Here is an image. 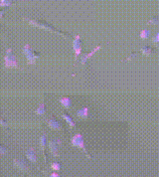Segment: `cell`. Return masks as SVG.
<instances>
[{
  "mask_svg": "<svg viewBox=\"0 0 159 177\" xmlns=\"http://www.w3.org/2000/svg\"><path fill=\"white\" fill-rule=\"evenodd\" d=\"M71 143H72L73 146L75 147H78L80 149H83L84 152L86 153V155L89 157L90 159L92 158V156L89 154V152H88V150L86 149V146H85V141H84V136L83 134H75L72 139H71Z\"/></svg>",
  "mask_w": 159,
  "mask_h": 177,
  "instance_id": "obj_4",
  "label": "cell"
},
{
  "mask_svg": "<svg viewBox=\"0 0 159 177\" xmlns=\"http://www.w3.org/2000/svg\"><path fill=\"white\" fill-rule=\"evenodd\" d=\"M152 42L155 44L156 46H158V43H159V33H156L155 36L152 38Z\"/></svg>",
  "mask_w": 159,
  "mask_h": 177,
  "instance_id": "obj_22",
  "label": "cell"
},
{
  "mask_svg": "<svg viewBox=\"0 0 159 177\" xmlns=\"http://www.w3.org/2000/svg\"><path fill=\"white\" fill-rule=\"evenodd\" d=\"M140 52L142 53V54H143L144 56L148 57V56H150L151 54H153L154 50H153V48H152V47H149V46H144V47L142 48V49L140 50Z\"/></svg>",
  "mask_w": 159,
  "mask_h": 177,
  "instance_id": "obj_15",
  "label": "cell"
},
{
  "mask_svg": "<svg viewBox=\"0 0 159 177\" xmlns=\"http://www.w3.org/2000/svg\"><path fill=\"white\" fill-rule=\"evenodd\" d=\"M0 125H1L2 126H7V122L1 117V116H0Z\"/></svg>",
  "mask_w": 159,
  "mask_h": 177,
  "instance_id": "obj_24",
  "label": "cell"
},
{
  "mask_svg": "<svg viewBox=\"0 0 159 177\" xmlns=\"http://www.w3.org/2000/svg\"><path fill=\"white\" fill-rule=\"evenodd\" d=\"M46 113V109H45V103H43L42 104H40V105L38 107V109L35 110V113L38 114V116H43V114H45Z\"/></svg>",
  "mask_w": 159,
  "mask_h": 177,
  "instance_id": "obj_16",
  "label": "cell"
},
{
  "mask_svg": "<svg viewBox=\"0 0 159 177\" xmlns=\"http://www.w3.org/2000/svg\"><path fill=\"white\" fill-rule=\"evenodd\" d=\"M4 66H5L6 69H10V68L18 69L19 68L16 56L14 55V53H13L11 48L6 50V54H5V57H4Z\"/></svg>",
  "mask_w": 159,
  "mask_h": 177,
  "instance_id": "obj_3",
  "label": "cell"
},
{
  "mask_svg": "<svg viewBox=\"0 0 159 177\" xmlns=\"http://www.w3.org/2000/svg\"><path fill=\"white\" fill-rule=\"evenodd\" d=\"M6 152H7V148L4 147V146H2V145L0 144V157H1L3 154H5Z\"/></svg>",
  "mask_w": 159,
  "mask_h": 177,
  "instance_id": "obj_23",
  "label": "cell"
},
{
  "mask_svg": "<svg viewBox=\"0 0 159 177\" xmlns=\"http://www.w3.org/2000/svg\"><path fill=\"white\" fill-rule=\"evenodd\" d=\"M46 144H47V136H46V134H43L40 136V147H41V150L44 154V160H45V162H47V157H46V152H45Z\"/></svg>",
  "mask_w": 159,
  "mask_h": 177,
  "instance_id": "obj_10",
  "label": "cell"
},
{
  "mask_svg": "<svg viewBox=\"0 0 159 177\" xmlns=\"http://www.w3.org/2000/svg\"><path fill=\"white\" fill-rule=\"evenodd\" d=\"M13 164H14L15 167H17L18 169L22 171H27L29 169V165L27 161L23 158H15L14 160H13Z\"/></svg>",
  "mask_w": 159,
  "mask_h": 177,
  "instance_id": "obj_8",
  "label": "cell"
},
{
  "mask_svg": "<svg viewBox=\"0 0 159 177\" xmlns=\"http://www.w3.org/2000/svg\"><path fill=\"white\" fill-rule=\"evenodd\" d=\"M50 177H60V175H59V174L57 173V172L55 171V172H53V173L50 175Z\"/></svg>",
  "mask_w": 159,
  "mask_h": 177,
  "instance_id": "obj_25",
  "label": "cell"
},
{
  "mask_svg": "<svg viewBox=\"0 0 159 177\" xmlns=\"http://www.w3.org/2000/svg\"><path fill=\"white\" fill-rule=\"evenodd\" d=\"M147 24H148V25H149V24H151V25H158V24H159V17H158V16L152 17V18L147 22Z\"/></svg>",
  "mask_w": 159,
  "mask_h": 177,
  "instance_id": "obj_18",
  "label": "cell"
},
{
  "mask_svg": "<svg viewBox=\"0 0 159 177\" xmlns=\"http://www.w3.org/2000/svg\"><path fill=\"white\" fill-rule=\"evenodd\" d=\"M28 22H29V24L30 25H32V26H35V27H39V28H42V29H45V30H48V31H51V32H56V33H58L60 35H62L63 37L65 38H70L69 35H67L66 33H63L62 31L58 30V29H56L53 27L52 25L50 24H48L47 22L45 21H41V20H34V19H26Z\"/></svg>",
  "mask_w": 159,
  "mask_h": 177,
  "instance_id": "obj_1",
  "label": "cell"
},
{
  "mask_svg": "<svg viewBox=\"0 0 159 177\" xmlns=\"http://www.w3.org/2000/svg\"><path fill=\"white\" fill-rule=\"evenodd\" d=\"M26 157H27L30 161H32L35 164H37V155H36V151L33 147H30L27 151H26Z\"/></svg>",
  "mask_w": 159,
  "mask_h": 177,
  "instance_id": "obj_11",
  "label": "cell"
},
{
  "mask_svg": "<svg viewBox=\"0 0 159 177\" xmlns=\"http://www.w3.org/2000/svg\"><path fill=\"white\" fill-rule=\"evenodd\" d=\"M100 48H101V46H100V45H98L92 52H90V53H85V54H83V56L81 57V64H82V65H85V64L87 63V61L89 60L91 57L94 56L96 53L100 49Z\"/></svg>",
  "mask_w": 159,
  "mask_h": 177,
  "instance_id": "obj_9",
  "label": "cell"
},
{
  "mask_svg": "<svg viewBox=\"0 0 159 177\" xmlns=\"http://www.w3.org/2000/svg\"><path fill=\"white\" fill-rule=\"evenodd\" d=\"M22 52H23V54L26 56L28 65H35L36 64L37 59L40 58V53L34 51L29 44H26L23 48V50H22Z\"/></svg>",
  "mask_w": 159,
  "mask_h": 177,
  "instance_id": "obj_2",
  "label": "cell"
},
{
  "mask_svg": "<svg viewBox=\"0 0 159 177\" xmlns=\"http://www.w3.org/2000/svg\"><path fill=\"white\" fill-rule=\"evenodd\" d=\"M51 168L54 171H59L61 169V164L58 162H54V163H52V164H51Z\"/></svg>",
  "mask_w": 159,
  "mask_h": 177,
  "instance_id": "obj_20",
  "label": "cell"
},
{
  "mask_svg": "<svg viewBox=\"0 0 159 177\" xmlns=\"http://www.w3.org/2000/svg\"><path fill=\"white\" fill-rule=\"evenodd\" d=\"M73 48L75 51V60H78L79 56L82 54V48H83V43H82V39L80 35H76L75 39L73 41Z\"/></svg>",
  "mask_w": 159,
  "mask_h": 177,
  "instance_id": "obj_6",
  "label": "cell"
},
{
  "mask_svg": "<svg viewBox=\"0 0 159 177\" xmlns=\"http://www.w3.org/2000/svg\"><path fill=\"white\" fill-rule=\"evenodd\" d=\"M89 112H90V109L89 108H87V107L86 108H83V109H81L77 112V117L86 119L88 117V116H89Z\"/></svg>",
  "mask_w": 159,
  "mask_h": 177,
  "instance_id": "obj_12",
  "label": "cell"
},
{
  "mask_svg": "<svg viewBox=\"0 0 159 177\" xmlns=\"http://www.w3.org/2000/svg\"><path fill=\"white\" fill-rule=\"evenodd\" d=\"M47 125L50 128H52V130H62V128H63L61 122L53 116L47 119Z\"/></svg>",
  "mask_w": 159,
  "mask_h": 177,
  "instance_id": "obj_7",
  "label": "cell"
},
{
  "mask_svg": "<svg viewBox=\"0 0 159 177\" xmlns=\"http://www.w3.org/2000/svg\"><path fill=\"white\" fill-rule=\"evenodd\" d=\"M60 103L64 108L69 109L71 107V105H72V100H71L70 97H64V98L60 99Z\"/></svg>",
  "mask_w": 159,
  "mask_h": 177,
  "instance_id": "obj_13",
  "label": "cell"
},
{
  "mask_svg": "<svg viewBox=\"0 0 159 177\" xmlns=\"http://www.w3.org/2000/svg\"><path fill=\"white\" fill-rule=\"evenodd\" d=\"M137 55H138V52H133L129 57H127V58H126V61H131V60L135 59V58H136V56H137Z\"/></svg>",
  "mask_w": 159,
  "mask_h": 177,
  "instance_id": "obj_21",
  "label": "cell"
},
{
  "mask_svg": "<svg viewBox=\"0 0 159 177\" xmlns=\"http://www.w3.org/2000/svg\"><path fill=\"white\" fill-rule=\"evenodd\" d=\"M3 14H4V11H3V10H1V11H0V19H1V18H2V16H3Z\"/></svg>",
  "mask_w": 159,
  "mask_h": 177,
  "instance_id": "obj_26",
  "label": "cell"
},
{
  "mask_svg": "<svg viewBox=\"0 0 159 177\" xmlns=\"http://www.w3.org/2000/svg\"><path fill=\"white\" fill-rule=\"evenodd\" d=\"M150 36V30L148 29H143L140 32V38L141 39H147Z\"/></svg>",
  "mask_w": 159,
  "mask_h": 177,
  "instance_id": "obj_17",
  "label": "cell"
},
{
  "mask_svg": "<svg viewBox=\"0 0 159 177\" xmlns=\"http://www.w3.org/2000/svg\"><path fill=\"white\" fill-rule=\"evenodd\" d=\"M12 4V0H0V7H8Z\"/></svg>",
  "mask_w": 159,
  "mask_h": 177,
  "instance_id": "obj_19",
  "label": "cell"
},
{
  "mask_svg": "<svg viewBox=\"0 0 159 177\" xmlns=\"http://www.w3.org/2000/svg\"><path fill=\"white\" fill-rule=\"evenodd\" d=\"M62 144V140L59 138H54L49 140L48 142V146H49L50 152L52 153V155L54 157L59 156V146Z\"/></svg>",
  "mask_w": 159,
  "mask_h": 177,
  "instance_id": "obj_5",
  "label": "cell"
},
{
  "mask_svg": "<svg viewBox=\"0 0 159 177\" xmlns=\"http://www.w3.org/2000/svg\"><path fill=\"white\" fill-rule=\"evenodd\" d=\"M62 117L64 118V121H66L69 123V126H70L71 127H75V126H76V123H75V121H73V118L71 117L66 112H64V113H62Z\"/></svg>",
  "mask_w": 159,
  "mask_h": 177,
  "instance_id": "obj_14",
  "label": "cell"
}]
</instances>
